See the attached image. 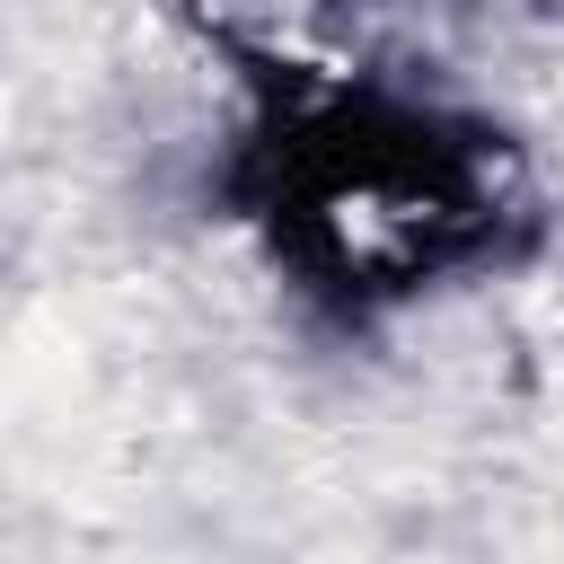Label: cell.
Here are the masks:
<instances>
[{"label": "cell", "mask_w": 564, "mask_h": 564, "mask_svg": "<svg viewBox=\"0 0 564 564\" xmlns=\"http://www.w3.org/2000/svg\"><path fill=\"white\" fill-rule=\"evenodd\" d=\"M256 212L273 247L344 300H397L458 264H494L529 220L502 132L414 97H317L256 132Z\"/></svg>", "instance_id": "cell-1"}]
</instances>
